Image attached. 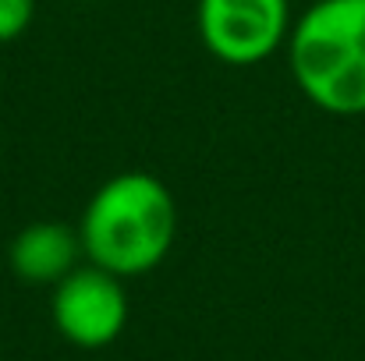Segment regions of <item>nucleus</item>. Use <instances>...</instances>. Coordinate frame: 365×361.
Instances as JSON below:
<instances>
[{
  "mask_svg": "<svg viewBox=\"0 0 365 361\" xmlns=\"http://www.w3.org/2000/svg\"><path fill=\"white\" fill-rule=\"evenodd\" d=\"M298 93L323 114L365 117V0H316L287 36Z\"/></svg>",
  "mask_w": 365,
  "mask_h": 361,
  "instance_id": "f03ea898",
  "label": "nucleus"
},
{
  "mask_svg": "<svg viewBox=\"0 0 365 361\" xmlns=\"http://www.w3.org/2000/svg\"><path fill=\"white\" fill-rule=\"evenodd\" d=\"M36 18V0H0V43H14L29 32Z\"/></svg>",
  "mask_w": 365,
  "mask_h": 361,
  "instance_id": "423d86ee",
  "label": "nucleus"
},
{
  "mask_svg": "<svg viewBox=\"0 0 365 361\" xmlns=\"http://www.w3.org/2000/svg\"><path fill=\"white\" fill-rule=\"evenodd\" d=\"M86 4H93V0H86Z\"/></svg>",
  "mask_w": 365,
  "mask_h": 361,
  "instance_id": "0eeeda50",
  "label": "nucleus"
},
{
  "mask_svg": "<svg viewBox=\"0 0 365 361\" xmlns=\"http://www.w3.org/2000/svg\"><path fill=\"white\" fill-rule=\"evenodd\" d=\"M86 262L131 280L153 273L178 241V202L174 192L145 174L124 170L103 181L78 220Z\"/></svg>",
  "mask_w": 365,
  "mask_h": 361,
  "instance_id": "f257e3e1",
  "label": "nucleus"
},
{
  "mask_svg": "<svg viewBox=\"0 0 365 361\" xmlns=\"http://www.w3.org/2000/svg\"><path fill=\"white\" fill-rule=\"evenodd\" d=\"M53 330L82 351L110 347L128 326V291L124 280L86 262L75 266L50 294Z\"/></svg>",
  "mask_w": 365,
  "mask_h": 361,
  "instance_id": "20e7f679",
  "label": "nucleus"
},
{
  "mask_svg": "<svg viewBox=\"0 0 365 361\" xmlns=\"http://www.w3.org/2000/svg\"><path fill=\"white\" fill-rule=\"evenodd\" d=\"M86 251L78 227L57 224V220H39L21 227L11 248H7V262L11 273L21 283H36V287H53L61 283L75 266H82Z\"/></svg>",
  "mask_w": 365,
  "mask_h": 361,
  "instance_id": "39448f33",
  "label": "nucleus"
},
{
  "mask_svg": "<svg viewBox=\"0 0 365 361\" xmlns=\"http://www.w3.org/2000/svg\"><path fill=\"white\" fill-rule=\"evenodd\" d=\"M291 0H199L195 28L202 46L227 68H252L287 46Z\"/></svg>",
  "mask_w": 365,
  "mask_h": 361,
  "instance_id": "7ed1b4c3",
  "label": "nucleus"
}]
</instances>
